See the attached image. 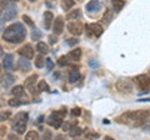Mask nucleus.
Returning <instances> with one entry per match:
<instances>
[{
	"label": "nucleus",
	"instance_id": "1",
	"mask_svg": "<svg viewBox=\"0 0 150 140\" xmlns=\"http://www.w3.org/2000/svg\"><path fill=\"white\" fill-rule=\"evenodd\" d=\"M149 118L148 110H137V111H128L116 118V121L120 124H125L129 127H143L146 124Z\"/></svg>",
	"mask_w": 150,
	"mask_h": 140
},
{
	"label": "nucleus",
	"instance_id": "2",
	"mask_svg": "<svg viewBox=\"0 0 150 140\" xmlns=\"http://www.w3.org/2000/svg\"><path fill=\"white\" fill-rule=\"evenodd\" d=\"M26 38V29L21 23H14L5 28L3 33V39L10 44H20Z\"/></svg>",
	"mask_w": 150,
	"mask_h": 140
},
{
	"label": "nucleus",
	"instance_id": "3",
	"mask_svg": "<svg viewBox=\"0 0 150 140\" xmlns=\"http://www.w3.org/2000/svg\"><path fill=\"white\" fill-rule=\"evenodd\" d=\"M118 91H120L121 94H131L134 91V85L129 79H119L115 84Z\"/></svg>",
	"mask_w": 150,
	"mask_h": 140
},
{
	"label": "nucleus",
	"instance_id": "4",
	"mask_svg": "<svg viewBox=\"0 0 150 140\" xmlns=\"http://www.w3.org/2000/svg\"><path fill=\"white\" fill-rule=\"evenodd\" d=\"M85 31H86V35L89 38H99V36L103 34V26L98 23H93V24H86L85 25Z\"/></svg>",
	"mask_w": 150,
	"mask_h": 140
},
{
	"label": "nucleus",
	"instance_id": "5",
	"mask_svg": "<svg viewBox=\"0 0 150 140\" xmlns=\"http://www.w3.org/2000/svg\"><path fill=\"white\" fill-rule=\"evenodd\" d=\"M134 83L137 84L138 88L145 90L150 86V78L148 75H145V74H142V75H138L134 78Z\"/></svg>",
	"mask_w": 150,
	"mask_h": 140
},
{
	"label": "nucleus",
	"instance_id": "6",
	"mask_svg": "<svg viewBox=\"0 0 150 140\" xmlns=\"http://www.w3.org/2000/svg\"><path fill=\"white\" fill-rule=\"evenodd\" d=\"M68 30H69L70 34H73L75 36H79V35L83 34L84 25L81 24V23H79V21H71V23H69L68 24Z\"/></svg>",
	"mask_w": 150,
	"mask_h": 140
},
{
	"label": "nucleus",
	"instance_id": "7",
	"mask_svg": "<svg viewBox=\"0 0 150 140\" xmlns=\"http://www.w3.org/2000/svg\"><path fill=\"white\" fill-rule=\"evenodd\" d=\"M36 79H38V75H36V74H34V75L29 76V78H28L26 80H25V88L30 91L31 95H38V94H39V90H36L38 86L35 88V81H36Z\"/></svg>",
	"mask_w": 150,
	"mask_h": 140
},
{
	"label": "nucleus",
	"instance_id": "8",
	"mask_svg": "<svg viewBox=\"0 0 150 140\" xmlns=\"http://www.w3.org/2000/svg\"><path fill=\"white\" fill-rule=\"evenodd\" d=\"M18 14V10H16V6L14 4H8L5 6V10H4V19L5 20H13L15 19Z\"/></svg>",
	"mask_w": 150,
	"mask_h": 140
},
{
	"label": "nucleus",
	"instance_id": "9",
	"mask_svg": "<svg viewBox=\"0 0 150 140\" xmlns=\"http://www.w3.org/2000/svg\"><path fill=\"white\" fill-rule=\"evenodd\" d=\"M19 54L26 59H33L34 58V49H33V46L30 44H26L23 48L19 49Z\"/></svg>",
	"mask_w": 150,
	"mask_h": 140
},
{
	"label": "nucleus",
	"instance_id": "10",
	"mask_svg": "<svg viewBox=\"0 0 150 140\" xmlns=\"http://www.w3.org/2000/svg\"><path fill=\"white\" fill-rule=\"evenodd\" d=\"M63 30H64V19H63V16H58L53 23V31H54V34L60 35L63 33Z\"/></svg>",
	"mask_w": 150,
	"mask_h": 140
},
{
	"label": "nucleus",
	"instance_id": "11",
	"mask_svg": "<svg viewBox=\"0 0 150 140\" xmlns=\"http://www.w3.org/2000/svg\"><path fill=\"white\" fill-rule=\"evenodd\" d=\"M101 3L99 1V0H90L88 4H86V6H85V9H86V11H89V13H98L101 9Z\"/></svg>",
	"mask_w": 150,
	"mask_h": 140
},
{
	"label": "nucleus",
	"instance_id": "12",
	"mask_svg": "<svg viewBox=\"0 0 150 140\" xmlns=\"http://www.w3.org/2000/svg\"><path fill=\"white\" fill-rule=\"evenodd\" d=\"M28 119H29V114L26 111H20L15 115V118L13 120V125L15 124H26L28 123Z\"/></svg>",
	"mask_w": 150,
	"mask_h": 140
},
{
	"label": "nucleus",
	"instance_id": "13",
	"mask_svg": "<svg viewBox=\"0 0 150 140\" xmlns=\"http://www.w3.org/2000/svg\"><path fill=\"white\" fill-rule=\"evenodd\" d=\"M18 68L21 70V71H24V73H28V71H30V69H31V64L29 62V59H26L23 57L21 59H19V62H18Z\"/></svg>",
	"mask_w": 150,
	"mask_h": 140
},
{
	"label": "nucleus",
	"instance_id": "14",
	"mask_svg": "<svg viewBox=\"0 0 150 140\" xmlns=\"http://www.w3.org/2000/svg\"><path fill=\"white\" fill-rule=\"evenodd\" d=\"M46 123H48L50 127H53L55 129H59L60 127H63V120L62 119H58L55 118L54 115H50L48 119H46Z\"/></svg>",
	"mask_w": 150,
	"mask_h": 140
},
{
	"label": "nucleus",
	"instance_id": "15",
	"mask_svg": "<svg viewBox=\"0 0 150 140\" xmlns=\"http://www.w3.org/2000/svg\"><path fill=\"white\" fill-rule=\"evenodd\" d=\"M54 23V15L53 13L50 11H45L44 13V26H45V30H49L51 28V24Z\"/></svg>",
	"mask_w": 150,
	"mask_h": 140
},
{
	"label": "nucleus",
	"instance_id": "16",
	"mask_svg": "<svg viewBox=\"0 0 150 140\" xmlns=\"http://www.w3.org/2000/svg\"><path fill=\"white\" fill-rule=\"evenodd\" d=\"M68 58H69L70 60H73V62H79V60L81 59V49H79V48L73 49V50L68 54Z\"/></svg>",
	"mask_w": 150,
	"mask_h": 140
},
{
	"label": "nucleus",
	"instance_id": "17",
	"mask_svg": "<svg viewBox=\"0 0 150 140\" xmlns=\"http://www.w3.org/2000/svg\"><path fill=\"white\" fill-rule=\"evenodd\" d=\"M13 64H14V57L11 54H6L3 59V65L4 68L8 69V70H11L13 69Z\"/></svg>",
	"mask_w": 150,
	"mask_h": 140
},
{
	"label": "nucleus",
	"instance_id": "18",
	"mask_svg": "<svg viewBox=\"0 0 150 140\" xmlns=\"http://www.w3.org/2000/svg\"><path fill=\"white\" fill-rule=\"evenodd\" d=\"M14 81H15V79H14V76L11 75V74H5L1 79V85L4 88H9L10 85H13Z\"/></svg>",
	"mask_w": 150,
	"mask_h": 140
},
{
	"label": "nucleus",
	"instance_id": "19",
	"mask_svg": "<svg viewBox=\"0 0 150 140\" xmlns=\"http://www.w3.org/2000/svg\"><path fill=\"white\" fill-rule=\"evenodd\" d=\"M81 10L80 9H74L73 11H70L68 15H67V19H69V20H74V19H80L81 18Z\"/></svg>",
	"mask_w": 150,
	"mask_h": 140
},
{
	"label": "nucleus",
	"instance_id": "20",
	"mask_svg": "<svg viewBox=\"0 0 150 140\" xmlns=\"http://www.w3.org/2000/svg\"><path fill=\"white\" fill-rule=\"evenodd\" d=\"M79 79H80V73H79L78 69L75 68L69 73V81L70 83H76Z\"/></svg>",
	"mask_w": 150,
	"mask_h": 140
},
{
	"label": "nucleus",
	"instance_id": "21",
	"mask_svg": "<svg viewBox=\"0 0 150 140\" xmlns=\"http://www.w3.org/2000/svg\"><path fill=\"white\" fill-rule=\"evenodd\" d=\"M36 50L39 51L40 54H48L49 53V46H48V44L43 43V41H39V43L36 44Z\"/></svg>",
	"mask_w": 150,
	"mask_h": 140
},
{
	"label": "nucleus",
	"instance_id": "22",
	"mask_svg": "<svg viewBox=\"0 0 150 140\" xmlns=\"http://www.w3.org/2000/svg\"><path fill=\"white\" fill-rule=\"evenodd\" d=\"M11 94L14 96H16V98H21L23 95H24V86L23 85H16L15 88H13Z\"/></svg>",
	"mask_w": 150,
	"mask_h": 140
},
{
	"label": "nucleus",
	"instance_id": "23",
	"mask_svg": "<svg viewBox=\"0 0 150 140\" xmlns=\"http://www.w3.org/2000/svg\"><path fill=\"white\" fill-rule=\"evenodd\" d=\"M111 4H112V8H114L115 11H120L121 9L124 8L125 1H124V0H112Z\"/></svg>",
	"mask_w": 150,
	"mask_h": 140
},
{
	"label": "nucleus",
	"instance_id": "24",
	"mask_svg": "<svg viewBox=\"0 0 150 140\" xmlns=\"http://www.w3.org/2000/svg\"><path fill=\"white\" fill-rule=\"evenodd\" d=\"M81 133H83V130L79 127H75V125L69 130V135L71 138H76V136H79V135H81Z\"/></svg>",
	"mask_w": 150,
	"mask_h": 140
},
{
	"label": "nucleus",
	"instance_id": "25",
	"mask_svg": "<svg viewBox=\"0 0 150 140\" xmlns=\"http://www.w3.org/2000/svg\"><path fill=\"white\" fill-rule=\"evenodd\" d=\"M13 128H14V132H16L18 134H24L25 133V130H26V124H15V125H13Z\"/></svg>",
	"mask_w": 150,
	"mask_h": 140
},
{
	"label": "nucleus",
	"instance_id": "26",
	"mask_svg": "<svg viewBox=\"0 0 150 140\" xmlns=\"http://www.w3.org/2000/svg\"><path fill=\"white\" fill-rule=\"evenodd\" d=\"M111 19H112V11L110 10V9H108V10L105 11V14H104V16H103V23H105V24L108 25L111 21Z\"/></svg>",
	"mask_w": 150,
	"mask_h": 140
},
{
	"label": "nucleus",
	"instance_id": "27",
	"mask_svg": "<svg viewBox=\"0 0 150 140\" xmlns=\"http://www.w3.org/2000/svg\"><path fill=\"white\" fill-rule=\"evenodd\" d=\"M49 85H48V83H46L45 80H40L39 84H38V90L39 91H49Z\"/></svg>",
	"mask_w": 150,
	"mask_h": 140
},
{
	"label": "nucleus",
	"instance_id": "28",
	"mask_svg": "<svg viewBox=\"0 0 150 140\" xmlns=\"http://www.w3.org/2000/svg\"><path fill=\"white\" fill-rule=\"evenodd\" d=\"M44 65H45V59L43 58V55L35 57V66L36 68H43Z\"/></svg>",
	"mask_w": 150,
	"mask_h": 140
},
{
	"label": "nucleus",
	"instance_id": "29",
	"mask_svg": "<svg viewBox=\"0 0 150 140\" xmlns=\"http://www.w3.org/2000/svg\"><path fill=\"white\" fill-rule=\"evenodd\" d=\"M25 139L26 140H36V139H39V134H38L35 130H31V132H29L25 135Z\"/></svg>",
	"mask_w": 150,
	"mask_h": 140
},
{
	"label": "nucleus",
	"instance_id": "30",
	"mask_svg": "<svg viewBox=\"0 0 150 140\" xmlns=\"http://www.w3.org/2000/svg\"><path fill=\"white\" fill-rule=\"evenodd\" d=\"M74 4H75L74 0H63V9L64 10H69V9L74 6Z\"/></svg>",
	"mask_w": 150,
	"mask_h": 140
},
{
	"label": "nucleus",
	"instance_id": "31",
	"mask_svg": "<svg viewBox=\"0 0 150 140\" xmlns=\"http://www.w3.org/2000/svg\"><path fill=\"white\" fill-rule=\"evenodd\" d=\"M31 38L33 40H38L41 38V33L36 29V28H33V31H31Z\"/></svg>",
	"mask_w": 150,
	"mask_h": 140
},
{
	"label": "nucleus",
	"instance_id": "32",
	"mask_svg": "<svg viewBox=\"0 0 150 140\" xmlns=\"http://www.w3.org/2000/svg\"><path fill=\"white\" fill-rule=\"evenodd\" d=\"M10 116H11L10 111H1V113H0V121H5L10 118Z\"/></svg>",
	"mask_w": 150,
	"mask_h": 140
},
{
	"label": "nucleus",
	"instance_id": "33",
	"mask_svg": "<svg viewBox=\"0 0 150 140\" xmlns=\"http://www.w3.org/2000/svg\"><path fill=\"white\" fill-rule=\"evenodd\" d=\"M68 60H69L68 55H67V57H65V55H63V57H60V58L58 59V64L60 65V66H65V65L68 64Z\"/></svg>",
	"mask_w": 150,
	"mask_h": 140
},
{
	"label": "nucleus",
	"instance_id": "34",
	"mask_svg": "<svg viewBox=\"0 0 150 140\" xmlns=\"http://www.w3.org/2000/svg\"><path fill=\"white\" fill-rule=\"evenodd\" d=\"M20 104H21V101L19 100L16 96L14 98V99H10V100H9V105H10V106H19Z\"/></svg>",
	"mask_w": 150,
	"mask_h": 140
},
{
	"label": "nucleus",
	"instance_id": "35",
	"mask_svg": "<svg viewBox=\"0 0 150 140\" xmlns=\"http://www.w3.org/2000/svg\"><path fill=\"white\" fill-rule=\"evenodd\" d=\"M23 20H24L25 24H28L29 26H34V21L31 20V18H30V16H28V15H23Z\"/></svg>",
	"mask_w": 150,
	"mask_h": 140
},
{
	"label": "nucleus",
	"instance_id": "36",
	"mask_svg": "<svg viewBox=\"0 0 150 140\" xmlns=\"http://www.w3.org/2000/svg\"><path fill=\"white\" fill-rule=\"evenodd\" d=\"M85 138H86V139H91V138H99V134L95 133V132H89V133H85Z\"/></svg>",
	"mask_w": 150,
	"mask_h": 140
},
{
	"label": "nucleus",
	"instance_id": "37",
	"mask_svg": "<svg viewBox=\"0 0 150 140\" xmlns=\"http://www.w3.org/2000/svg\"><path fill=\"white\" fill-rule=\"evenodd\" d=\"M74 125H75L74 123H65V124H63V130H64V132H65V130H70L74 127Z\"/></svg>",
	"mask_w": 150,
	"mask_h": 140
},
{
	"label": "nucleus",
	"instance_id": "38",
	"mask_svg": "<svg viewBox=\"0 0 150 140\" xmlns=\"http://www.w3.org/2000/svg\"><path fill=\"white\" fill-rule=\"evenodd\" d=\"M80 114H81L80 108H74V109L71 110V115H74V116H79Z\"/></svg>",
	"mask_w": 150,
	"mask_h": 140
},
{
	"label": "nucleus",
	"instance_id": "39",
	"mask_svg": "<svg viewBox=\"0 0 150 140\" xmlns=\"http://www.w3.org/2000/svg\"><path fill=\"white\" fill-rule=\"evenodd\" d=\"M46 66H48V70H51L54 68V63H53V60L51 59H46Z\"/></svg>",
	"mask_w": 150,
	"mask_h": 140
},
{
	"label": "nucleus",
	"instance_id": "40",
	"mask_svg": "<svg viewBox=\"0 0 150 140\" xmlns=\"http://www.w3.org/2000/svg\"><path fill=\"white\" fill-rule=\"evenodd\" d=\"M79 43V40L78 39H75V38H70V39H68V44L70 45V46H74L75 44H78Z\"/></svg>",
	"mask_w": 150,
	"mask_h": 140
},
{
	"label": "nucleus",
	"instance_id": "41",
	"mask_svg": "<svg viewBox=\"0 0 150 140\" xmlns=\"http://www.w3.org/2000/svg\"><path fill=\"white\" fill-rule=\"evenodd\" d=\"M56 41H58V38H56V34L50 35V36H49V43H50V44H55Z\"/></svg>",
	"mask_w": 150,
	"mask_h": 140
},
{
	"label": "nucleus",
	"instance_id": "42",
	"mask_svg": "<svg viewBox=\"0 0 150 140\" xmlns=\"http://www.w3.org/2000/svg\"><path fill=\"white\" fill-rule=\"evenodd\" d=\"M4 133H6V128L5 127H0V135H4Z\"/></svg>",
	"mask_w": 150,
	"mask_h": 140
},
{
	"label": "nucleus",
	"instance_id": "43",
	"mask_svg": "<svg viewBox=\"0 0 150 140\" xmlns=\"http://www.w3.org/2000/svg\"><path fill=\"white\" fill-rule=\"evenodd\" d=\"M44 138H45V139H50V138H51V134H50V132H46V133L44 134Z\"/></svg>",
	"mask_w": 150,
	"mask_h": 140
},
{
	"label": "nucleus",
	"instance_id": "44",
	"mask_svg": "<svg viewBox=\"0 0 150 140\" xmlns=\"http://www.w3.org/2000/svg\"><path fill=\"white\" fill-rule=\"evenodd\" d=\"M145 128H146V130H148V132L150 133V121H149V123H148L146 125H145Z\"/></svg>",
	"mask_w": 150,
	"mask_h": 140
},
{
	"label": "nucleus",
	"instance_id": "45",
	"mask_svg": "<svg viewBox=\"0 0 150 140\" xmlns=\"http://www.w3.org/2000/svg\"><path fill=\"white\" fill-rule=\"evenodd\" d=\"M3 54H4V51H3V48H1V45H0V58L3 57Z\"/></svg>",
	"mask_w": 150,
	"mask_h": 140
},
{
	"label": "nucleus",
	"instance_id": "46",
	"mask_svg": "<svg viewBox=\"0 0 150 140\" xmlns=\"http://www.w3.org/2000/svg\"><path fill=\"white\" fill-rule=\"evenodd\" d=\"M28 1H30V3H34V1H35V0H28Z\"/></svg>",
	"mask_w": 150,
	"mask_h": 140
},
{
	"label": "nucleus",
	"instance_id": "47",
	"mask_svg": "<svg viewBox=\"0 0 150 140\" xmlns=\"http://www.w3.org/2000/svg\"><path fill=\"white\" fill-rule=\"evenodd\" d=\"M0 71H1V65H0Z\"/></svg>",
	"mask_w": 150,
	"mask_h": 140
}]
</instances>
